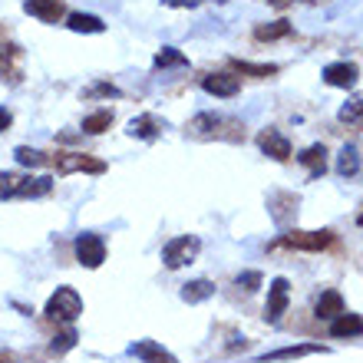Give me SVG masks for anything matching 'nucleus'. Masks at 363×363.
<instances>
[{"instance_id": "nucleus-1", "label": "nucleus", "mask_w": 363, "mask_h": 363, "mask_svg": "<svg viewBox=\"0 0 363 363\" xmlns=\"http://www.w3.org/2000/svg\"><path fill=\"white\" fill-rule=\"evenodd\" d=\"M47 314L53 320H63V324H73L79 314H83V297L73 291V287H57L53 297L47 301Z\"/></svg>"}, {"instance_id": "nucleus-2", "label": "nucleus", "mask_w": 363, "mask_h": 363, "mask_svg": "<svg viewBox=\"0 0 363 363\" xmlns=\"http://www.w3.org/2000/svg\"><path fill=\"white\" fill-rule=\"evenodd\" d=\"M199 251H201V241L195 235H179V238H172L162 248V261H165V268L175 271V268L191 264V261L199 258Z\"/></svg>"}, {"instance_id": "nucleus-3", "label": "nucleus", "mask_w": 363, "mask_h": 363, "mask_svg": "<svg viewBox=\"0 0 363 363\" xmlns=\"http://www.w3.org/2000/svg\"><path fill=\"white\" fill-rule=\"evenodd\" d=\"M334 231H291L281 238V245L287 248H297V251H324L334 245Z\"/></svg>"}, {"instance_id": "nucleus-4", "label": "nucleus", "mask_w": 363, "mask_h": 363, "mask_svg": "<svg viewBox=\"0 0 363 363\" xmlns=\"http://www.w3.org/2000/svg\"><path fill=\"white\" fill-rule=\"evenodd\" d=\"M77 261L83 264V268H99L106 261V245L99 235H93V231H83L77 238Z\"/></svg>"}, {"instance_id": "nucleus-5", "label": "nucleus", "mask_w": 363, "mask_h": 363, "mask_svg": "<svg viewBox=\"0 0 363 363\" xmlns=\"http://www.w3.org/2000/svg\"><path fill=\"white\" fill-rule=\"evenodd\" d=\"M287 297H291V284H287V277H274L268 287V304H264V320L268 324H277L287 311Z\"/></svg>"}, {"instance_id": "nucleus-6", "label": "nucleus", "mask_w": 363, "mask_h": 363, "mask_svg": "<svg viewBox=\"0 0 363 363\" xmlns=\"http://www.w3.org/2000/svg\"><path fill=\"white\" fill-rule=\"evenodd\" d=\"M53 162H57L60 172H93V175L106 172V162H99V159H93L86 152H57Z\"/></svg>"}, {"instance_id": "nucleus-7", "label": "nucleus", "mask_w": 363, "mask_h": 363, "mask_svg": "<svg viewBox=\"0 0 363 363\" xmlns=\"http://www.w3.org/2000/svg\"><path fill=\"white\" fill-rule=\"evenodd\" d=\"M357 77H360V69H357V63H330V67H324V83L334 89H350L357 86Z\"/></svg>"}, {"instance_id": "nucleus-8", "label": "nucleus", "mask_w": 363, "mask_h": 363, "mask_svg": "<svg viewBox=\"0 0 363 363\" xmlns=\"http://www.w3.org/2000/svg\"><path fill=\"white\" fill-rule=\"evenodd\" d=\"M258 145H261V152L271 155L274 162H287V159H291V143H287V135H281L277 129H264V133L258 135Z\"/></svg>"}, {"instance_id": "nucleus-9", "label": "nucleus", "mask_w": 363, "mask_h": 363, "mask_svg": "<svg viewBox=\"0 0 363 363\" xmlns=\"http://www.w3.org/2000/svg\"><path fill=\"white\" fill-rule=\"evenodd\" d=\"M201 89L211 96H221V99H231V96H238L241 83H238V77H231V73H208V77L201 79Z\"/></svg>"}, {"instance_id": "nucleus-10", "label": "nucleus", "mask_w": 363, "mask_h": 363, "mask_svg": "<svg viewBox=\"0 0 363 363\" xmlns=\"http://www.w3.org/2000/svg\"><path fill=\"white\" fill-rule=\"evenodd\" d=\"M129 354L143 363H175V357L169 354L162 344H155V340H135V344L129 347Z\"/></svg>"}, {"instance_id": "nucleus-11", "label": "nucleus", "mask_w": 363, "mask_h": 363, "mask_svg": "<svg viewBox=\"0 0 363 363\" xmlns=\"http://www.w3.org/2000/svg\"><path fill=\"white\" fill-rule=\"evenodd\" d=\"M23 10L30 17L43 20V23H57L67 7H63V0H23Z\"/></svg>"}, {"instance_id": "nucleus-12", "label": "nucleus", "mask_w": 363, "mask_h": 363, "mask_svg": "<svg viewBox=\"0 0 363 363\" xmlns=\"http://www.w3.org/2000/svg\"><path fill=\"white\" fill-rule=\"evenodd\" d=\"M311 354H327V347L320 344H297V347H281V350H271V354L261 357V363H274V360H297V357H311Z\"/></svg>"}, {"instance_id": "nucleus-13", "label": "nucleus", "mask_w": 363, "mask_h": 363, "mask_svg": "<svg viewBox=\"0 0 363 363\" xmlns=\"http://www.w3.org/2000/svg\"><path fill=\"white\" fill-rule=\"evenodd\" d=\"M314 314L320 317V320H334V317L344 314V297H340V291H324V294L317 297Z\"/></svg>"}, {"instance_id": "nucleus-14", "label": "nucleus", "mask_w": 363, "mask_h": 363, "mask_svg": "<svg viewBox=\"0 0 363 363\" xmlns=\"http://www.w3.org/2000/svg\"><path fill=\"white\" fill-rule=\"evenodd\" d=\"M297 162L304 165L307 172H311V175H314V179H317V175H320V172H324V169H327V149H324V145H320V143H317V145H307L304 152L297 155Z\"/></svg>"}, {"instance_id": "nucleus-15", "label": "nucleus", "mask_w": 363, "mask_h": 363, "mask_svg": "<svg viewBox=\"0 0 363 363\" xmlns=\"http://www.w3.org/2000/svg\"><path fill=\"white\" fill-rule=\"evenodd\" d=\"M211 294H215V284H211L208 277H199V281L182 284V301H185V304H201V301H208Z\"/></svg>"}, {"instance_id": "nucleus-16", "label": "nucleus", "mask_w": 363, "mask_h": 363, "mask_svg": "<svg viewBox=\"0 0 363 363\" xmlns=\"http://www.w3.org/2000/svg\"><path fill=\"white\" fill-rule=\"evenodd\" d=\"M330 334L334 337H360L363 334V320L357 314H340V317H334L330 320Z\"/></svg>"}, {"instance_id": "nucleus-17", "label": "nucleus", "mask_w": 363, "mask_h": 363, "mask_svg": "<svg viewBox=\"0 0 363 363\" xmlns=\"http://www.w3.org/2000/svg\"><path fill=\"white\" fill-rule=\"evenodd\" d=\"M67 27L73 30V33H103L106 23L96 17V13H69Z\"/></svg>"}, {"instance_id": "nucleus-18", "label": "nucleus", "mask_w": 363, "mask_h": 363, "mask_svg": "<svg viewBox=\"0 0 363 363\" xmlns=\"http://www.w3.org/2000/svg\"><path fill=\"white\" fill-rule=\"evenodd\" d=\"M159 133H162V123H159L155 116H149V113L129 123V135H135V139H145V143H149V139H155Z\"/></svg>"}, {"instance_id": "nucleus-19", "label": "nucleus", "mask_w": 363, "mask_h": 363, "mask_svg": "<svg viewBox=\"0 0 363 363\" xmlns=\"http://www.w3.org/2000/svg\"><path fill=\"white\" fill-rule=\"evenodd\" d=\"M50 189H53V179H30V175H23V182H20V191L17 199H43V195H50Z\"/></svg>"}, {"instance_id": "nucleus-20", "label": "nucleus", "mask_w": 363, "mask_h": 363, "mask_svg": "<svg viewBox=\"0 0 363 363\" xmlns=\"http://www.w3.org/2000/svg\"><path fill=\"white\" fill-rule=\"evenodd\" d=\"M231 69H235V73H245V77H258V79L277 73L274 63H248V60H231Z\"/></svg>"}, {"instance_id": "nucleus-21", "label": "nucleus", "mask_w": 363, "mask_h": 363, "mask_svg": "<svg viewBox=\"0 0 363 363\" xmlns=\"http://www.w3.org/2000/svg\"><path fill=\"white\" fill-rule=\"evenodd\" d=\"M337 172L344 175V179L360 172V155H357L354 145H344V149H340V155H337Z\"/></svg>"}, {"instance_id": "nucleus-22", "label": "nucleus", "mask_w": 363, "mask_h": 363, "mask_svg": "<svg viewBox=\"0 0 363 363\" xmlns=\"http://www.w3.org/2000/svg\"><path fill=\"white\" fill-rule=\"evenodd\" d=\"M109 125H113V109H99V113H93V116L83 119V133L99 135V133H106Z\"/></svg>"}, {"instance_id": "nucleus-23", "label": "nucleus", "mask_w": 363, "mask_h": 363, "mask_svg": "<svg viewBox=\"0 0 363 363\" xmlns=\"http://www.w3.org/2000/svg\"><path fill=\"white\" fill-rule=\"evenodd\" d=\"M340 123L347 125H363V96H354V99H347L344 106H340Z\"/></svg>"}, {"instance_id": "nucleus-24", "label": "nucleus", "mask_w": 363, "mask_h": 363, "mask_svg": "<svg viewBox=\"0 0 363 363\" xmlns=\"http://www.w3.org/2000/svg\"><path fill=\"white\" fill-rule=\"evenodd\" d=\"M291 33V23L287 20H274V23H261L258 30H255V40H281Z\"/></svg>"}, {"instance_id": "nucleus-25", "label": "nucleus", "mask_w": 363, "mask_h": 363, "mask_svg": "<svg viewBox=\"0 0 363 363\" xmlns=\"http://www.w3.org/2000/svg\"><path fill=\"white\" fill-rule=\"evenodd\" d=\"M215 125H221V119L215 113H201V116H195L189 123V133L191 135H211L215 133Z\"/></svg>"}, {"instance_id": "nucleus-26", "label": "nucleus", "mask_w": 363, "mask_h": 363, "mask_svg": "<svg viewBox=\"0 0 363 363\" xmlns=\"http://www.w3.org/2000/svg\"><path fill=\"white\" fill-rule=\"evenodd\" d=\"M189 60H185V53H179L175 47H162L159 53H155V69H169V67H185Z\"/></svg>"}, {"instance_id": "nucleus-27", "label": "nucleus", "mask_w": 363, "mask_h": 363, "mask_svg": "<svg viewBox=\"0 0 363 363\" xmlns=\"http://www.w3.org/2000/svg\"><path fill=\"white\" fill-rule=\"evenodd\" d=\"M17 162L20 165H27V169H40V165H47L50 159L43 152H40V149H30V145H17Z\"/></svg>"}, {"instance_id": "nucleus-28", "label": "nucleus", "mask_w": 363, "mask_h": 363, "mask_svg": "<svg viewBox=\"0 0 363 363\" xmlns=\"http://www.w3.org/2000/svg\"><path fill=\"white\" fill-rule=\"evenodd\" d=\"M20 182H23V175H17V172H0V199H17Z\"/></svg>"}, {"instance_id": "nucleus-29", "label": "nucleus", "mask_w": 363, "mask_h": 363, "mask_svg": "<svg viewBox=\"0 0 363 363\" xmlns=\"http://www.w3.org/2000/svg\"><path fill=\"white\" fill-rule=\"evenodd\" d=\"M73 347H77V330L69 327V330H63L60 337H53L50 350H53V354H67V350H73Z\"/></svg>"}, {"instance_id": "nucleus-30", "label": "nucleus", "mask_w": 363, "mask_h": 363, "mask_svg": "<svg viewBox=\"0 0 363 363\" xmlns=\"http://www.w3.org/2000/svg\"><path fill=\"white\" fill-rule=\"evenodd\" d=\"M238 287H245V291H258V287H261V274H258V271H245V274H238Z\"/></svg>"}, {"instance_id": "nucleus-31", "label": "nucleus", "mask_w": 363, "mask_h": 363, "mask_svg": "<svg viewBox=\"0 0 363 363\" xmlns=\"http://www.w3.org/2000/svg\"><path fill=\"white\" fill-rule=\"evenodd\" d=\"M86 96H113V99H116V96H123V93H119L113 83H96L93 89H86Z\"/></svg>"}, {"instance_id": "nucleus-32", "label": "nucleus", "mask_w": 363, "mask_h": 363, "mask_svg": "<svg viewBox=\"0 0 363 363\" xmlns=\"http://www.w3.org/2000/svg\"><path fill=\"white\" fill-rule=\"evenodd\" d=\"M10 123H13L10 109H4V106H0V133H4V129H10Z\"/></svg>"}, {"instance_id": "nucleus-33", "label": "nucleus", "mask_w": 363, "mask_h": 363, "mask_svg": "<svg viewBox=\"0 0 363 363\" xmlns=\"http://www.w3.org/2000/svg\"><path fill=\"white\" fill-rule=\"evenodd\" d=\"M165 4H169V7H195L199 0H165Z\"/></svg>"}, {"instance_id": "nucleus-34", "label": "nucleus", "mask_w": 363, "mask_h": 363, "mask_svg": "<svg viewBox=\"0 0 363 363\" xmlns=\"http://www.w3.org/2000/svg\"><path fill=\"white\" fill-rule=\"evenodd\" d=\"M271 7H287V4H294V0H268ZM304 4H311V0H304Z\"/></svg>"}, {"instance_id": "nucleus-35", "label": "nucleus", "mask_w": 363, "mask_h": 363, "mask_svg": "<svg viewBox=\"0 0 363 363\" xmlns=\"http://www.w3.org/2000/svg\"><path fill=\"white\" fill-rule=\"evenodd\" d=\"M0 363H17V360H13V354H0Z\"/></svg>"}, {"instance_id": "nucleus-36", "label": "nucleus", "mask_w": 363, "mask_h": 363, "mask_svg": "<svg viewBox=\"0 0 363 363\" xmlns=\"http://www.w3.org/2000/svg\"><path fill=\"white\" fill-rule=\"evenodd\" d=\"M357 225H360V228H363V211H360V215H357Z\"/></svg>"}]
</instances>
